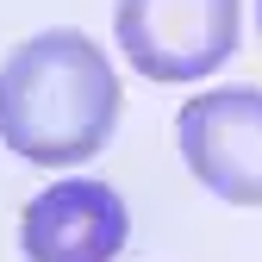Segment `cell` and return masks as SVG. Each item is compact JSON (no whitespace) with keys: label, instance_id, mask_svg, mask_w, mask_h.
Instances as JSON below:
<instances>
[{"label":"cell","instance_id":"obj_1","mask_svg":"<svg viewBox=\"0 0 262 262\" xmlns=\"http://www.w3.org/2000/svg\"><path fill=\"white\" fill-rule=\"evenodd\" d=\"M119 125V75L88 31H38L0 62V138L38 169H75Z\"/></svg>","mask_w":262,"mask_h":262},{"label":"cell","instance_id":"obj_2","mask_svg":"<svg viewBox=\"0 0 262 262\" xmlns=\"http://www.w3.org/2000/svg\"><path fill=\"white\" fill-rule=\"evenodd\" d=\"M237 0H119L113 31L144 81H200L237 50Z\"/></svg>","mask_w":262,"mask_h":262},{"label":"cell","instance_id":"obj_3","mask_svg":"<svg viewBox=\"0 0 262 262\" xmlns=\"http://www.w3.org/2000/svg\"><path fill=\"white\" fill-rule=\"evenodd\" d=\"M187 175L231 206H262V88H212L175 113Z\"/></svg>","mask_w":262,"mask_h":262},{"label":"cell","instance_id":"obj_4","mask_svg":"<svg viewBox=\"0 0 262 262\" xmlns=\"http://www.w3.org/2000/svg\"><path fill=\"white\" fill-rule=\"evenodd\" d=\"M131 237V212L106 181H56L19 219L25 262H113Z\"/></svg>","mask_w":262,"mask_h":262},{"label":"cell","instance_id":"obj_5","mask_svg":"<svg viewBox=\"0 0 262 262\" xmlns=\"http://www.w3.org/2000/svg\"><path fill=\"white\" fill-rule=\"evenodd\" d=\"M256 31H262V0H256Z\"/></svg>","mask_w":262,"mask_h":262}]
</instances>
